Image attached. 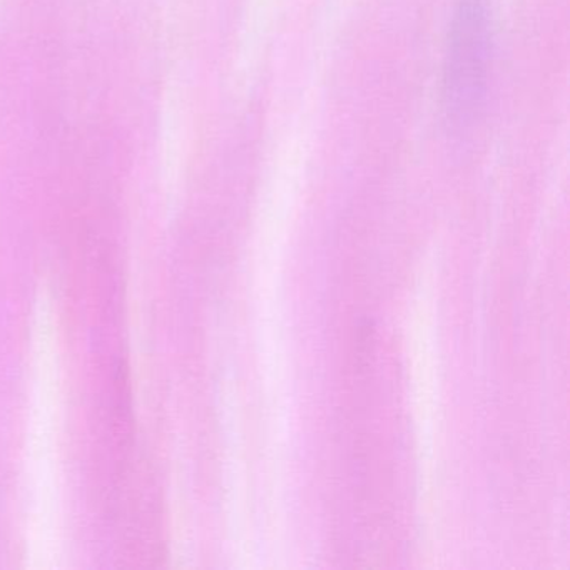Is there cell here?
Instances as JSON below:
<instances>
[{
    "instance_id": "6da1fadb",
    "label": "cell",
    "mask_w": 570,
    "mask_h": 570,
    "mask_svg": "<svg viewBox=\"0 0 570 570\" xmlns=\"http://www.w3.org/2000/svg\"><path fill=\"white\" fill-rule=\"evenodd\" d=\"M490 0H459L443 66L442 105L455 132L475 126L489 95L493 48Z\"/></svg>"
}]
</instances>
